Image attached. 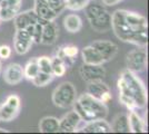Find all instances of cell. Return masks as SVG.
<instances>
[{"label": "cell", "instance_id": "obj_1", "mask_svg": "<svg viewBox=\"0 0 149 134\" xmlns=\"http://www.w3.org/2000/svg\"><path fill=\"white\" fill-rule=\"evenodd\" d=\"M111 29L116 37L125 43L146 47L148 44V30L135 32L125 19V9H118L111 13Z\"/></svg>", "mask_w": 149, "mask_h": 134}, {"label": "cell", "instance_id": "obj_2", "mask_svg": "<svg viewBox=\"0 0 149 134\" xmlns=\"http://www.w3.org/2000/svg\"><path fill=\"white\" fill-rule=\"evenodd\" d=\"M74 111L80 116L81 121L86 123L99 119H106L108 115V106L99 100L89 95L88 93L81 94L77 97L76 102L72 105Z\"/></svg>", "mask_w": 149, "mask_h": 134}, {"label": "cell", "instance_id": "obj_3", "mask_svg": "<svg viewBox=\"0 0 149 134\" xmlns=\"http://www.w3.org/2000/svg\"><path fill=\"white\" fill-rule=\"evenodd\" d=\"M85 13L95 32H107L111 29V13L97 1H89L85 8Z\"/></svg>", "mask_w": 149, "mask_h": 134}, {"label": "cell", "instance_id": "obj_4", "mask_svg": "<svg viewBox=\"0 0 149 134\" xmlns=\"http://www.w3.org/2000/svg\"><path fill=\"white\" fill-rule=\"evenodd\" d=\"M120 77L124 79L126 86L130 93L131 97L134 98L136 109H143L147 104V91L141 79L137 76V74L132 73L129 69H124L120 74Z\"/></svg>", "mask_w": 149, "mask_h": 134}, {"label": "cell", "instance_id": "obj_5", "mask_svg": "<svg viewBox=\"0 0 149 134\" xmlns=\"http://www.w3.org/2000/svg\"><path fill=\"white\" fill-rule=\"evenodd\" d=\"M76 100L77 91L74 84L70 82H62L57 86L52 93V103L60 109L72 107Z\"/></svg>", "mask_w": 149, "mask_h": 134}, {"label": "cell", "instance_id": "obj_6", "mask_svg": "<svg viewBox=\"0 0 149 134\" xmlns=\"http://www.w3.org/2000/svg\"><path fill=\"white\" fill-rule=\"evenodd\" d=\"M126 65H127V69L131 70L135 74L146 69L147 51L145 49V47H139L137 49L129 51L126 56Z\"/></svg>", "mask_w": 149, "mask_h": 134}, {"label": "cell", "instance_id": "obj_7", "mask_svg": "<svg viewBox=\"0 0 149 134\" xmlns=\"http://www.w3.org/2000/svg\"><path fill=\"white\" fill-rule=\"evenodd\" d=\"M86 93H88L89 95L93 96L95 98L99 100L100 102H102L104 104H108L112 100L110 88H109V86L102 79L88 83Z\"/></svg>", "mask_w": 149, "mask_h": 134}, {"label": "cell", "instance_id": "obj_8", "mask_svg": "<svg viewBox=\"0 0 149 134\" xmlns=\"http://www.w3.org/2000/svg\"><path fill=\"white\" fill-rule=\"evenodd\" d=\"M33 44L32 38L26 29H16L13 37V48L18 55H25L30 51Z\"/></svg>", "mask_w": 149, "mask_h": 134}, {"label": "cell", "instance_id": "obj_9", "mask_svg": "<svg viewBox=\"0 0 149 134\" xmlns=\"http://www.w3.org/2000/svg\"><path fill=\"white\" fill-rule=\"evenodd\" d=\"M80 75L82 79L87 83L101 81L106 76V69L102 65H93L84 63L80 68Z\"/></svg>", "mask_w": 149, "mask_h": 134}, {"label": "cell", "instance_id": "obj_10", "mask_svg": "<svg viewBox=\"0 0 149 134\" xmlns=\"http://www.w3.org/2000/svg\"><path fill=\"white\" fill-rule=\"evenodd\" d=\"M93 48L100 54V56L102 57L104 62H110L112 58H115V56L118 53V46L112 43L110 40H96L91 44Z\"/></svg>", "mask_w": 149, "mask_h": 134}, {"label": "cell", "instance_id": "obj_11", "mask_svg": "<svg viewBox=\"0 0 149 134\" xmlns=\"http://www.w3.org/2000/svg\"><path fill=\"white\" fill-rule=\"evenodd\" d=\"M81 123L80 116L77 114L74 111H71L63 115L59 120V132L70 133V132H77L78 126Z\"/></svg>", "mask_w": 149, "mask_h": 134}, {"label": "cell", "instance_id": "obj_12", "mask_svg": "<svg viewBox=\"0 0 149 134\" xmlns=\"http://www.w3.org/2000/svg\"><path fill=\"white\" fill-rule=\"evenodd\" d=\"M25 78L22 66L16 63L9 64L3 72V81L8 85H18Z\"/></svg>", "mask_w": 149, "mask_h": 134}, {"label": "cell", "instance_id": "obj_13", "mask_svg": "<svg viewBox=\"0 0 149 134\" xmlns=\"http://www.w3.org/2000/svg\"><path fill=\"white\" fill-rule=\"evenodd\" d=\"M78 53H79V48L76 45L68 44L60 46L56 51L55 56L60 58L68 68L70 66H72V64L74 63V58L78 55Z\"/></svg>", "mask_w": 149, "mask_h": 134}, {"label": "cell", "instance_id": "obj_14", "mask_svg": "<svg viewBox=\"0 0 149 134\" xmlns=\"http://www.w3.org/2000/svg\"><path fill=\"white\" fill-rule=\"evenodd\" d=\"M38 15L33 9H29L22 13H18L13 18L16 29H26L29 25L38 22Z\"/></svg>", "mask_w": 149, "mask_h": 134}, {"label": "cell", "instance_id": "obj_15", "mask_svg": "<svg viewBox=\"0 0 149 134\" xmlns=\"http://www.w3.org/2000/svg\"><path fill=\"white\" fill-rule=\"evenodd\" d=\"M81 133H110L111 125L106 121V119H99L95 121L87 122L86 125L81 130H77Z\"/></svg>", "mask_w": 149, "mask_h": 134}, {"label": "cell", "instance_id": "obj_16", "mask_svg": "<svg viewBox=\"0 0 149 134\" xmlns=\"http://www.w3.org/2000/svg\"><path fill=\"white\" fill-rule=\"evenodd\" d=\"M117 88H118L119 93V101L124 105L126 109H136V104L134 98L131 97L129 91L126 86V83L124 82V79L119 76L118 81H117Z\"/></svg>", "mask_w": 149, "mask_h": 134}, {"label": "cell", "instance_id": "obj_17", "mask_svg": "<svg viewBox=\"0 0 149 134\" xmlns=\"http://www.w3.org/2000/svg\"><path fill=\"white\" fill-rule=\"evenodd\" d=\"M58 32L59 28L55 24V21H49L42 27V36H41V43L40 44L49 46L56 43L58 38Z\"/></svg>", "mask_w": 149, "mask_h": 134}, {"label": "cell", "instance_id": "obj_18", "mask_svg": "<svg viewBox=\"0 0 149 134\" xmlns=\"http://www.w3.org/2000/svg\"><path fill=\"white\" fill-rule=\"evenodd\" d=\"M127 117H128L130 132H132V133H146L147 132L146 123L135 109H130Z\"/></svg>", "mask_w": 149, "mask_h": 134}, {"label": "cell", "instance_id": "obj_19", "mask_svg": "<svg viewBox=\"0 0 149 134\" xmlns=\"http://www.w3.org/2000/svg\"><path fill=\"white\" fill-rule=\"evenodd\" d=\"M81 57L85 64H93V65H104V59L100 56V54L93 48L91 45L82 48L81 51Z\"/></svg>", "mask_w": 149, "mask_h": 134}, {"label": "cell", "instance_id": "obj_20", "mask_svg": "<svg viewBox=\"0 0 149 134\" xmlns=\"http://www.w3.org/2000/svg\"><path fill=\"white\" fill-rule=\"evenodd\" d=\"M39 131L42 133L59 132V120L55 116H45L39 122Z\"/></svg>", "mask_w": 149, "mask_h": 134}, {"label": "cell", "instance_id": "obj_21", "mask_svg": "<svg viewBox=\"0 0 149 134\" xmlns=\"http://www.w3.org/2000/svg\"><path fill=\"white\" fill-rule=\"evenodd\" d=\"M63 26L66 28V30L71 34L80 32V29L82 28V20L81 18L76 15V13H70L67 15L63 19Z\"/></svg>", "mask_w": 149, "mask_h": 134}, {"label": "cell", "instance_id": "obj_22", "mask_svg": "<svg viewBox=\"0 0 149 134\" xmlns=\"http://www.w3.org/2000/svg\"><path fill=\"white\" fill-rule=\"evenodd\" d=\"M33 10L36 11L38 17L47 20V21H55L57 17L59 16L52 9H50L48 6H46V5L41 4V2H38V1H35V8H33Z\"/></svg>", "mask_w": 149, "mask_h": 134}, {"label": "cell", "instance_id": "obj_23", "mask_svg": "<svg viewBox=\"0 0 149 134\" xmlns=\"http://www.w3.org/2000/svg\"><path fill=\"white\" fill-rule=\"evenodd\" d=\"M111 132L116 133H129V123H128V117L125 114L117 115L111 124Z\"/></svg>", "mask_w": 149, "mask_h": 134}, {"label": "cell", "instance_id": "obj_24", "mask_svg": "<svg viewBox=\"0 0 149 134\" xmlns=\"http://www.w3.org/2000/svg\"><path fill=\"white\" fill-rule=\"evenodd\" d=\"M19 109L13 107V105L8 104L7 102L2 103L0 105V121L10 122L18 115Z\"/></svg>", "mask_w": 149, "mask_h": 134}, {"label": "cell", "instance_id": "obj_25", "mask_svg": "<svg viewBox=\"0 0 149 134\" xmlns=\"http://www.w3.org/2000/svg\"><path fill=\"white\" fill-rule=\"evenodd\" d=\"M24 68V76L25 78L29 79V81H32L36 75L39 73V67H38V63H37V58H32L30 60L27 62V64L25 65Z\"/></svg>", "mask_w": 149, "mask_h": 134}, {"label": "cell", "instance_id": "obj_26", "mask_svg": "<svg viewBox=\"0 0 149 134\" xmlns=\"http://www.w3.org/2000/svg\"><path fill=\"white\" fill-rule=\"evenodd\" d=\"M67 72V66L57 56L51 58V73L55 77H62Z\"/></svg>", "mask_w": 149, "mask_h": 134}, {"label": "cell", "instance_id": "obj_27", "mask_svg": "<svg viewBox=\"0 0 149 134\" xmlns=\"http://www.w3.org/2000/svg\"><path fill=\"white\" fill-rule=\"evenodd\" d=\"M20 11V5L9 7H0V20L7 21L16 17V15Z\"/></svg>", "mask_w": 149, "mask_h": 134}, {"label": "cell", "instance_id": "obj_28", "mask_svg": "<svg viewBox=\"0 0 149 134\" xmlns=\"http://www.w3.org/2000/svg\"><path fill=\"white\" fill-rule=\"evenodd\" d=\"M54 78H55V76L52 74L45 73V72H40L39 70V73L36 75V77L31 82H32V84L35 86H37V87H44V86H47L49 83H51Z\"/></svg>", "mask_w": 149, "mask_h": 134}, {"label": "cell", "instance_id": "obj_29", "mask_svg": "<svg viewBox=\"0 0 149 134\" xmlns=\"http://www.w3.org/2000/svg\"><path fill=\"white\" fill-rule=\"evenodd\" d=\"M42 27L44 26L40 25L39 22H36V24H32V25H29L26 30L29 32V35L32 38V41L36 43V44H40L41 43V36H42Z\"/></svg>", "mask_w": 149, "mask_h": 134}, {"label": "cell", "instance_id": "obj_30", "mask_svg": "<svg viewBox=\"0 0 149 134\" xmlns=\"http://www.w3.org/2000/svg\"><path fill=\"white\" fill-rule=\"evenodd\" d=\"M35 1L41 2V4H44L46 6H48L50 9H52L58 15H60L66 9L65 0H35Z\"/></svg>", "mask_w": 149, "mask_h": 134}, {"label": "cell", "instance_id": "obj_31", "mask_svg": "<svg viewBox=\"0 0 149 134\" xmlns=\"http://www.w3.org/2000/svg\"><path fill=\"white\" fill-rule=\"evenodd\" d=\"M89 1L90 0H65V6L69 10L78 11V10H82L88 5Z\"/></svg>", "mask_w": 149, "mask_h": 134}, {"label": "cell", "instance_id": "obj_32", "mask_svg": "<svg viewBox=\"0 0 149 134\" xmlns=\"http://www.w3.org/2000/svg\"><path fill=\"white\" fill-rule=\"evenodd\" d=\"M38 67L40 72H45V73H51V58L48 56H40L37 58Z\"/></svg>", "mask_w": 149, "mask_h": 134}, {"label": "cell", "instance_id": "obj_33", "mask_svg": "<svg viewBox=\"0 0 149 134\" xmlns=\"http://www.w3.org/2000/svg\"><path fill=\"white\" fill-rule=\"evenodd\" d=\"M11 55V48L8 45L0 46V59H8Z\"/></svg>", "mask_w": 149, "mask_h": 134}, {"label": "cell", "instance_id": "obj_34", "mask_svg": "<svg viewBox=\"0 0 149 134\" xmlns=\"http://www.w3.org/2000/svg\"><path fill=\"white\" fill-rule=\"evenodd\" d=\"M21 4V0H0V7L17 6Z\"/></svg>", "mask_w": 149, "mask_h": 134}, {"label": "cell", "instance_id": "obj_35", "mask_svg": "<svg viewBox=\"0 0 149 134\" xmlns=\"http://www.w3.org/2000/svg\"><path fill=\"white\" fill-rule=\"evenodd\" d=\"M120 1H123V0H102L104 5L106 6H115V5L119 4Z\"/></svg>", "mask_w": 149, "mask_h": 134}, {"label": "cell", "instance_id": "obj_36", "mask_svg": "<svg viewBox=\"0 0 149 134\" xmlns=\"http://www.w3.org/2000/svg\"><path fill=\"white\" fill-rule=\"evenodd\" d=\"M0 133H7V131L3 128H0Z\"/></svg>", "mask_w": 149, "mask_h": 134}, {"label": "cell", "instance_id": "obj_37", "mask_svg": "<svg viewBox=\"0 0 149 134\" xmlns=\"http://www.w3.org/2000/svg\"><path fill=\"white\" fill-rule=\"evenodd\" d=\"M1 70H2V64H1V60H0V73H1Z\"/></svg>", "mask_w": 149, "mask_h": 134}]
</instances>
